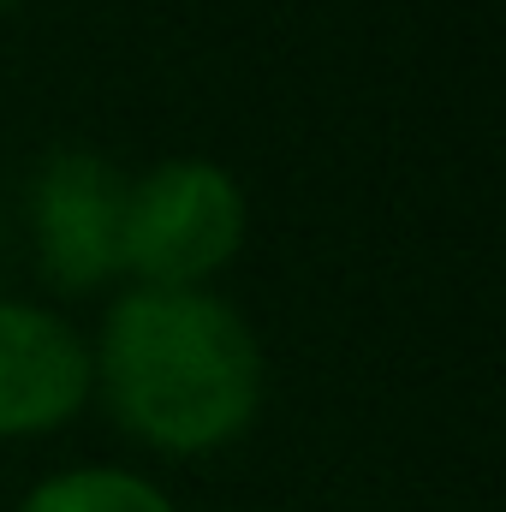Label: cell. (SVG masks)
Instances as JSON below:
<instances>
[{"label":"cell","instance_id":"1","mask_svg":"<svg viewBox=\"0 0 506 512\" xmlns=\"http://www.w3.org/2000/svg\"><path fill=\"white\" fill-rule=\"evenodd\" d=\"M131 435L167 453H209L245 435L262 405V346L251 322L203 286L126 292L90 358Z\"/></svg>","mask_w":506,"mask_h":512},{"label":"cell","instance_id":"2","mask_svg":"<svg viewBox=\"0 0 506 512\" xmlns=\"http://www.w3.org/2000/svg\"><path fill=\"white\" fill-rule=\"evenodd\" d=\"M245 245V191L227 167L179 155L126 185L120 268L143 286H197Z\"/></svg>","mask_w":506,"mask_h":512},{"label":"cell","instance_id":"3","mask_svg":"<svg viewBox=\"0 0 506 512\" xmlns=\"http://www.w3.org/2000/svg\"><path fill=\"white\" fill-rule=\"evenodd\" d=\"M126 179L96 149H54L30 179V227L42 274L60 292H90L120 274Z\"/></svg>","mask_w":506,"mask_h":512},{"label":"cell","instance_id":"4","mask_svg":"<svg viewBox=\"0 0 506 512\" xmlns=\"http://www.w3.org/2000/svg\"><path fill=\"white\" fill-rule=\"evenodd\" d=\"M90 393V352L72 322L0 298V435L66 423Z\"/></svg>","mask_w":506,"mask_h":512},{"label":"cell","instance_id":"5","mask_svg":"<svg viewBox=\"0 0 506 512\" xmlns=\"http://www.w3.org/2000/svg\"><path fill=\"white\" fill-rule=\"evenodd\" d=\"M18 512H173V501L137 471L84 465V471H60V477L36 483L18 501Z\"/></svg>","mask_w":506,"mask_h":512},{"label":"cell","instance_id":"6","mask_svg":"<svg viewBox=\"0 0 506 512\" xmlns=\"http://www.w3.org/2000/svg\"><path fill=\"white\" fill-rule=\"evenodd\" d=\"M0 6H6V0H0Z\"/></svg>","mask_w":506,"mask_h":512}]
</instances>
